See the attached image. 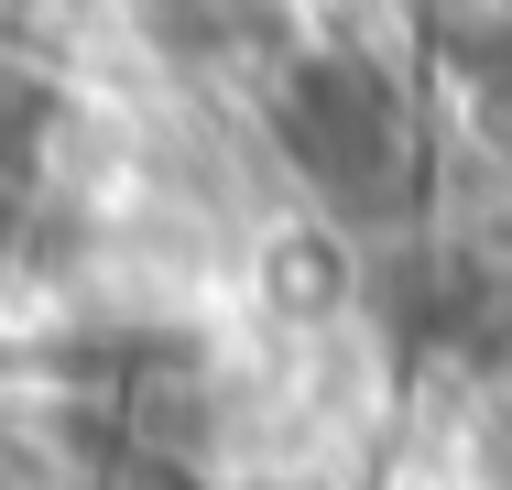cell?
Instances as JSON below:
<instances>
[{"label": "cell", "instance_id": "obj_1", "mask_svg": "<svg viewBox=\"0 0 512 490\" xmlns=\"http://www.w3.org/2000/svg\"><path fill=\"white\" fill-rule=\"evenodd\" d=\"M197 490H316L306 469H218V480H197Z\"/></svg>", "mask_w": 512, "mask_h": 490}]
</instances>
